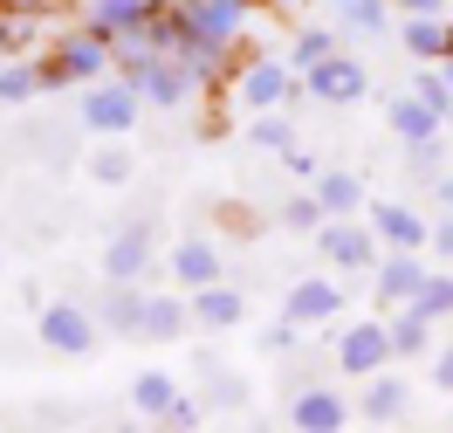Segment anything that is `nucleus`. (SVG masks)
<instances>
[{"label": "nucleus", "instance_id": "15", "mask_svg": "<svg viewBox=\"0 0 453 433\" xmlns=\"http://www.w3.org/2000/svg\"><path fill=\"white\" fill-rule=\"evenodd\" d=\"M144 268H151V228L131 220V228H117L104 241V282H138Z\"/></svg>", "mask_w": 453, "mask_h": 433}, {"label": "nucleus", "instance_id": "33", "mask_svg": "<svg viewBox=\"0 0 453 433\" xmlns=\"http://www.w3.org/2000/svg\"><path fill=\"white\" fill-rule=\"evenodd\" d=\"M412 89H419L426 104H433V111H440V117L453 124V89H447V76H440V62H426L419 76H412Z\"/></svg>", "mask_w": 453, "mask_h": 433}, {"label": "nucleus", "instance_id": "31", "mask_svg": "<svg viewBox=\"0 0 453 433\" xmlns=\"http://www.w3.org/2000/svg\"><path fill=\"white\" fill-rule=\"evenodd\" d=\"M323 220H330V213H323V200H316V193H288V200H282V228H288V234H316Z\"/></svg>", "mask_w": 453, "mask_h": 433}, {"label": "nucleus", "instance_id": "36", "mask_svg": "<svg viewBox=\"0 0 453 433\" xmlns=\"http://www.w3.org/2000/svg\"><path fill=\"white\" fill-rule=\"evenodd\" d=\"M296 337H303V323H296V317H275L268 330H261V351H268V358H275V351H296Z\"/></svg>", "mask_w": 453, "mask_h": 433}, {"label": "nucleus", "instance_id": "5", "mask_svg": "<svg viewBox=\"0 0 453 433\" xmlns=\"http://www.w3.org/2000/svg\"><path fill=\"white\" fill-rule=\"evenodd\" d=\"M172 21L213 49H241V35L255 28V0H165Z\"/></svg>", "mask_w": 453, "mask_h": 433}, {"label": "nucleus", "instance_id": "17", "mask_svg": "<svg viewBox=\"0 0 453 433\" xmlns=\"http://www.w3.org/2000/svg\"><path fill=\"white\" fill-rule=\"evenodd\" d=\"M165 14V0H83V21L89 28H104L117 42V35H138V28H151Z\"/></svg>", "mask_w": 453, "mask_h": 433}, {"label": "nucleus", "instance_id": "8", "mask_svg": "<svg viewBox=\"0 0 453 433\" xmlns=\"http://www.w3.org/2000/svg\"><path fill=\"white\" fill-rule=\"evenodd\" d=\"M398 351H392V323L385 317H365V323H343L337 330V372L350 378H371V372H385Z\"/></svg>", "mask_w": 453, "mask_h": 433}, {"label": "nucleus", "instance_id": "4", "mask_svg": "<svg viewBox=\"0 0 453 433\" xmlns=\"http://www.w3.org/2000/svg\"><path fill=\"white\" fill-rule=\"evenodd\" d=\"M144 117V89L131 83V76H96V83H83V124L96 131V138H131Z\"/></svg>", "mask_w": 453, "mask_h": 433}, {"label": "nucleus", "instance_id": "18", "mask_svg": "<svg viewBox=\"0 0 453 433\" xmlns=\"http://www.w3.org/2000/svg\"><path fill=\"white\" fill-rule=\"evenodd\" d=\"M226 275V255H220V241H179L172 248V282L179 289H206V282H220Z\"/></svg>", "mask_w": 453, "mask_h": 433}, {"label": "nucleus", "instance_id": "32", "mask_svg": "<svg viewBox=\"0 0 453 433\" xmlns=\"http://www.w3.org/2000/svg\"><path fill=\"white\" fill-rule=\"evenodd\" d=\"M398 151H405V173H419V179H440V173H447V138L398 144Z\"/></svg>", "mask_w": 453, "mask_h": 433}, {"label": "nucleus", "instance_id": "13", "mask_svg": "<svg viewBox=\"0 0 453 433\" xmlns=\"http://www.w3.org/2000/svg\"><path fill=\"white\" fill-rule=\"evenodd\" d=\"M365 220L378 228L385 248H433V220H426L419 206H405V200H371Z\"/></svg>", "mask_w": 453, "mask_h": 433}, {"label": "nucleus", "instance_id": "22", "mask_svg": "<svg viewBox=\"0 0 453 433\" xmlns=\"http://www.w3.org/2000/svg\"><path fill=\"white\" fill-rule=\"evenodd\" d=\"M323 7L350 35H392V14H398V0H323Z\"/></svg>", "mask_w": 453, "mask_h": 433}, {"label": "nucleus", "instance_id": "3", "mask_svg": "<svg viewBox=\"0 0 453 433\" xmlns=\"http://www.w3.org/2000/svg\"><path fill=\"white\" fill-rule=\"evenodd\" d=\"M310 241L337 275H371V268L385 261V241H378V228H371L365 213H337V220H323Z\"/></svg>", "mask_w": 453, "mask_h": 433}, {"label": "nucleus", "instance_id": "42", "mask_svg": "<svg viewBox=\"0 0 453 433\" xmlns=\"http://www.w3.org/2000/svg\"><path fill=\"white\" fill-rule=\"evenodd\" d=\"M282 166H288V173H296V179H316V173H323V166H316V151H303V144H296V151H288Z\"/></svg>", "mask_w": 453, "mask_h": 433}, {"label": "nucleus", "instance_id": "7", "mask_svg": "<svg viewBox=\"0 0 453 433\" xmlns=\"http://www.w3.org/2000/svg\"><path fill=\"white\" fill-rule=\"evenodd\" d=\"M131 83L144 89V104H151V111H193L199 97H206V83H199L172 49H158L151 62H138V69H131Z\"/></svg>", "mask_w": 453, "mask_h": 433}, {"label": "nucleus", "instance_id": "23", "mask_svg": "<svg viewBox=\"0 0 453 433\" xmlns=\"http://www.w3.org/2000/svg\"><path fill=\"white\" fill-rule=\"evenodd\" d=\"M310 193L323 200V213H330V220H337V213H365V206H371L365 179H357V173H337V166H330V173H316Z\"/></svg>", "mask_w": 453, "mask_h": 433}, {"label": "nucleus", "instance_id": "47", "mask_svg": "<svg viewBox=\"0 0 453 433\" xmlns=\"http://www.w3.org/2000/svg\"><path fill=\"white\" fill-rule=\"evenodd\" d=\"M447 420H453V413H447Z\"/></svg>", "mask_w": 453, "mask_h": 433}, {"label": "nucleus", "instance_id": "39", "mask_svg": "<svg viewBox=\"0 0 453 433\" xmlns=\"http://www.w3.org/2000/svg\"><path fill=\"white\" fill-rule=\"evenodd\" d=\"M426 378H433V385H440V392H447V399H453V344L426 358Z\"/></svg>", "mask_w": 453, "mask_h": 433}, {"label": "nucleus", "instance_id": "10", "mask_svg": "<svg viewBox=\"0 0 453 433\" xmlns=\"http://www.w3.org/2000/svg\"><path fill=\"white\" fill-rule=\"evenodd\" d=\"M350 303L343 296V282L337 275H303V282H288V296H282V317H296L303 330H323V323H337V310Z\"/></svg>", "mask_w": 453, "mask_h": 433}, {"label": "nucleus", "instance_id": "1", "mask_svg": "<svg viewBox=\"0 0 453 433\" xmlns=\"http://www.w3.org/2000/svg\"><path fill=\"white\" fill-rule=\"evenodd\" d=\"M111 69H117V42H111L104 28H89V21L56 28V42L42 49V76H49V89L96 83V76H111Z\"/></svg>", "mask_w": 453, "mask_h": 433}, {"label": "nucleus", "instance_id": "43", "mask_svg": "<svg viewBox=\"0 0 453 433\" xmlns=\"http://www.w3.org/2000/svg\"><path fill=\"white\" fill-rule=\"evenodd\" d=\"M433 200H440V213H453V173L433 179Z\"/></svg>", "mask_w": 453, "mask_h": 433}, {"label": "nucleus", "instance_id": "34", "mask_svg": "<svg viewBox=\"0 0 453 433\" xmlns=\"http://www.w3.org/2000/svg\"><path fill=\"white\" fill-rule=\"evenodd\" d=\"M89 179H96V186H124V179H131V159H124L117 144H104V151L89 159Z\"/></svg>", "mask_w": 453, "mask_h": 433}, {"label": "nucleus", "instance_id": "26", "mask_svg": "<svg viewBox=\"0 0 453 433\" xmlns=\"http://www.w3.org/2000/svg\"><path fill=\"white\" fill-rule=\"evenodd\" d=\"M385 323H392V351L398 358H433V317H419V310H412V303H405V310H385Z\"/></svg>", "mask_w": 453, "mask_h": 433}, {"label": "nucleus", "instance_id": "38", "mask_svg": "<svg viewBox=\"0 0 453 433\" xmlns=\"http://www.w3.org/2000/svg\"><path fill=\"white\" fill-rule=\"evenodd\" d=\"M199 420H206V406H199L193 392H179V406H172V413H165V420H158V427H179V433H193Z\"/></svg>", "mask_w": 453, "mask_h": 433}, {"label": "nucleus", "instance_id": "29", "mask_svg": "<svg viewBox=\"0 0 453 433\" xmlns=\"http://www.w3.org/2000/svg\"><path fill=\"white\" fill-rule=\"evenodd\" d=\"M248 138H255V151H296V124H288V111H255V131H248Z\"/></svg>", "mask_w": 453, "mask_h": 433}, {"label": "nucleus", "instance_id": "9", "mask_svg": "<svg viewBox=\"0 0 453 433\" xmlns=\"http://www.w3.org/2000/svg\"><path fill=\"white\" fill-rule=\"evenodd\" d=\"M426 275H433L426 248H385V261L371 268V289H378V303H385V310H405V303L426 289Z\"/></svg>", "mask_w": 453, "mask_h": 433}, {"label": "nucleus", "instance_id": "27", "mask_svg": "<svg viewBox=\"0 0 453 433\" xmlns=\"http://www.w3.org/2000/svg\"><path fill=\"white\" fill-rule=\"evenodd\" d=\"M131 406H138L144 420H165L172 406H179V378L172 372H138L131 378Z\"/></svg>", "mask_w": 453, "mask_h": 433}, {"label": "nucleus", "instance_id": "45", "mask_svg": "<svg viewBox=\"0 0 453 433\" xmlns=\"http://www.w3.org/2000/svg\"><path fill=\"white\" fill-rule=\"evenodd\" d=\"M440 76H447V89H453V56H440Z\"/></svg>", "mask_w": 453, "mask_h": 433}, {"label": "nucleus", "instance_id": "12", "mask_svg": "<svg viewBox=\"0 0 453 433\" xmlns=\"http://www.w3.org/2000/svg\"><path fill=\"white\" fill-rule=\"evenodd\" d=\"M296 433H343L357 413L343 406V392H330V385H303L296 399H288V413H282Z\"/></svg>", "mask_w": 453, "mask_h": 433}, {"label": "nucleus", "instance_id": "11", "mask_svg": "<svg viewBox=\"0 0 453 433\" xmlns=\"http://www.w3.org/2000/svg\"><path fill=\"white\" fill-rule=\"evenodd\" d=\"M303 83H310V97L316 104H357V97H365L371 89V76H365V62L357 56H323L316 62V69H303Z\"/></svg>", "mask_w": 453, "mask_h": 433}, {"label": "nucleus", "instance_id": "46", "mask_svg": "<svg viewBox=\"0 0 453 433\" xmlns=\"http://www.w3.org/2000/svg\"><path fill=\"white\" fill-rule=\"evenodd\" d=\"M447 56H453V49H447Z\"/></svg>", "mask_w": 453, "mask_h": 433}, {"label": "nucleus", "instance_id": "20", "mask_svg": "<svg viewBox=\"0 0 453 433\" xmlns=\"http://www.w3.org/2000/svg\"><path fill=\"white\" fill-rule=\"evenodd\" d=\"M104 330L111 337H144V289L138 282H104Z\"/></svg>", "mask_w": 453, "mask_h": 433}, {"label": "nucleus", "instance_id": "41", "mask_svg": "<svg viewBox=\"0 0 453 433\" xmlns=\"http://www.w3.org/2000/svg\"><path fill=\"white\" fill-rule=\"evenodd\" d=\"M433 255L453 261V213H440V220H433Z\"/></svg>", "mask_w": 453, "mask_h": 433}, {"label": "nucleus", "instance_id": "40", "mask_svg": "<svg viewBox=\"0 0 453 433\" xmlns=\"http://www.w3.org/2000/svg\"><path fill=\"white\" fill-rule=\"evenodd\" d=\"M213 399L220 406H248V378H213Z\"/></svg>", "mask_w": 453, "mask_h": 433}, {"label": "nucleus", "instance_id": "2", "mask_svg": "<svg viewBox=\"0 0 453 433\" xmlns=\"http://www.w3.org/2000/svg\"><path fill=\"white\" fill-rule=\"evenodd\" d=\"M303 97H310V83H303V69L288 56H255L234 76V104L241 111H296Z\"/></svg>", "mask_w": 453, "mask_h": 433}, {"label": "nucleus", "instance_id": "30", "mask_svg": "<svg viewBox=\"0 0 453 433\" xmlns=\"http://www.w3.org/2000/svg\"><path fill=\"white\" fill-rule=\"evenodd\" d=\"M412 310H419V317H433V323H440V317H453V261L426 275V289L412 296Z\"/></svg>", "mask_w": 453, "mask_h": 433}, {"label": "nucleus", "instance_id": "24", "mask_svg": "<svg viewBox=\"0 0 453 433\" xmlns=\"http://www.w3.org/2000/svg\"><path fill=\"white\" fill-rule=\"evenodd\" d=\"M49 89V76H42V56H0V104H28V97H42Z\"/></svg>", "mask_w": 453, "mask_h": 433}, {"label": "nucleus", "instance_id": "35", "mask_svg": "<svg viewBox=\"0 0 453 433\" xmlns=\"http://www.w3.org/2000/svg\"><path fill=\"white\" fill-rule=\"evenodd\" d=\"M0 7H7V14H21V21H62L76 0H0Z\"/></svg>", "mask_w": 453, "mask_h": 433}, {"label": "nucleus", "instance_id": "16", "mask_svg": "<svg viewBox=\"0 0 453 433\" xmlns=\"http://www.w3.org/2000/svg\"><path fill=\"white\" fill-rule=\"evenodd\" d=\"M186 303H193V323L199 330H234V323H248V296L226 282H206V289H186Z\"/></svg>", "mask_w": 453, "mask_h": 433}, {"label": "nucleus", "instance_id": "37", "mask_svg": "<svg viewBox=\"0 0 453 433\" xmlns=\"http://www.w3.org/2000/svg\"><path fill=\"white\" fill-rule=\"evenodd\" d=\"M28 28H35V21H21V14L0 7V56H21V49H28Z\"/></svg>", "mask_w": 453, "mask_h": 433}, {"label": "nucleus", "instance_id": "6", "mask_svg": "<svg viewBox=\"0 0 453 433\" xmlns=\"http://www.w3.org/2000/svg\"><path fill=\"white\" fill-rule=\"evenodd\" d=\"M35 337H42V351H56V358H89L96 337H104V317L83 310V303H42L35 310Z\"/></svg>", "mask_w": 453, "mask_h": 433}, {"label": "nucleus", "instance_id": "21", "mask_svg": "<svg viewBox=\"0 0 453 433\" xmlns=\"http://www.w3.org/2000/svg\"><path fill=\"white\" fill-rule=\"evenodd\" d=\"M398 42H405V56H412V62H440L453 49V21H447V14H405Z\"/></svg>", "mask_w": 453, "mask_h": 433}, {"label": "nucleus", "instance_id": "14", "mask_svg": "<svg viewBox=\"0 0 453 433\" xmlns=\"http://www.w3.org/2000/svg\"><path fill=\"white\" fill-rule=\"evenodd\" d=\"M385 131H392L398 144H426V138L447 131V117L433 111L419 89H398V97H385Z\"/></svg>", "mask_w": 453, "mask_h": 433}, {"label": "nucleus", "instance_id": "44", "mask_svg": "<svg viewBox=\"0 0 453 433\" xmlns=\"http://www.w3.org/2000/svg\"><path fill=\"white\" fill-rule=\"evenodd\" d=\"M398 14H447V0H398Z\"/></svg>", "mask_w": 453, "mask_h": 433}, {"label": "nucleus", "instance_id": "28", "mask_svg": "<svg viewBox=\"0 0 453 433\" xmlns=\"http://www.w3.org/2000/svg\"><path fill=\"white\" fill-rule=\"evenodd\" d=\"M296 69H316L323 56H337V28H296L288 35V49H282Z\"/></svg>", "mask_w": 453, "mask_h": 433}, {"label": "nucleus", "instance_id": "19", "mask_svg": "<svg viewBox=\"0 0 453 433\" xmlns=\"http://www.w3.org/2000/svg\"><path fill=\"white\" fill-rule=\"evenodd\" d=\"M412 413V385L405 378H385V372H371V385H365V406H357V420H371V427H398Z\"/></svg>", "mask_w": 453, "mask_h": 433}, {"label": "nucleus", "instance_id": "25", "mask_svg": "<svg viewBox=\"0 0 453 433\" xmlns=\"http://www.w3.org/2000/svg\"><path fill=\"white\" fill-rule=\"evenodd\" d=\"M193 323V303H172V296H144V337L138 344H179V330Z\"/></svg>", "mask_w": 453, "mask_h": 433}]
</instances>
